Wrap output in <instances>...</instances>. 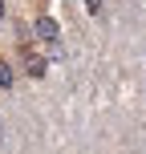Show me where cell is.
Returning a JSON list of instances; mask_svg holds the SVG:
<instances>
[{
    "label": "cell",
    "instance_id": "cell-5",
    "mask_svg": "<svg viewBox=\"0 0 146 154\" xmlns=\"http://www.w3.org/2000/svg\"><path fill=\"white\" fill-rule=\"evenodd\" d=\"M0 16H4V0H0Z\"/></svg>",
    "mask_w": 146,
    "mask_h": 154
},
{
    "label": "cell",
    "instance_id": "cell-1",
    "mask_svg": "<svg viewBox=\"0 0 146 154\" xmlns=\"http://www.w3.org/2000/svg\"><path fill=\"white\" fill-rule=\"evenodd\" d=\"M33 32H37V41H45V45H57V37H61V29H57L53 16H37Z\"/></svg>",
    "mask_w": 146,
    "mask_h": 154
},
{
    "label": "cell",
    "instance_id": "cell-4",
    "mask_svg": "<svg viewBox=\"0 0 146 154\" xmlns=\"http://www.w3.org/2000/svg\"><path fill=\"white\" fill-rule=\"evenodd\" d=\"M85 8L89 12H101V0H85Z\"/></svg>",
    "mask_w": 146,
    "mask_h": 154
},
{
    "label": "cell",
    "instance_id": "cell-3",
    "mask_svg": "<svg viewBox=\"0 0 146 154\" xmlns=\"http://www.w3.org/2000/svg\"><path fill=\"white\" fill-rule=\"evenodd\" d=\"M0 89H12V65L0 61Z\"/></svg>",
    "mask_w": 146,
    "mask_h": 154
},
{
    "label": "cell",
    "instance_id": "cell-2",
    "mask_svg": "<svg viewBox=\"0 0 146 154\" xmlns=\"http://www.w3.org/2000/svg\"><path fill=\"white\" fill-rule=\"evenodd\" d=\"M20 61H24V73H29V77H45V61L29 49V41L20 45Z\"/></svg>",
    "mask_w": 146,
    "mask_h": 154
}]
</instances>
